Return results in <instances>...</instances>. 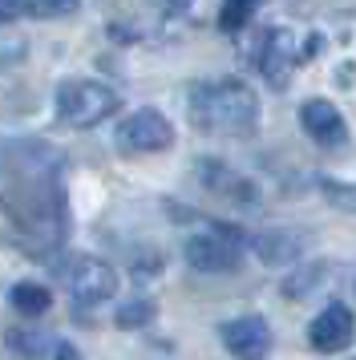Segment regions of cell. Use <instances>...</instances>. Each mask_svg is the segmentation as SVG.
Returning a JSON list of instances; mask_svg holds the SVG:
<instances>
[{
  "label": "cell",
  "mask_w": 356,
  "mask_h": 360,
  "mask_svg": "<svg viewBox=\"0 0 356 360\" xmlns=\"http://www.w3.org/2000/svg\"><path fill=\"white\" fill-rule=\"evenodd\" d=\"M0 211L29 251H49L65 235L61 154L41 138L0 142Z\"/></svg>",
  "instance_id": "obj_1"
},
{
  "label": "cell",
  "mask_w": 356,
  "mask_h": 360,
  "mask_svg": "<svg viewBox=\"0 0 356 360\" xmlns=\"http://www.w3.org/2000/svg\"><path fill=\"white\" fill-rule=\"evenodd\" d=\"M191 122L203 134H223V138H251L259 126V98L251 85L239 77H215V82L191 85Z\"/></svg>",
  "instance_id": "obj_2"
},
{
  "label": "cell",
  "mask_w": 356,
  "mask_h": 360,
  "mask_svg": "<svg viewBox=\"0 0 356 360\" xmlns=\"http://www.w3.org/2000/svg\"><path fill=\"white\" fill-rule=\"evenodd\" d=\"M122 110V98L106 82L94 77H69L57 85V117L73 130H89L97 122H106Z\"/></svg>",
  "instance_id": "obj_3"
},
{
  "label": "cell",
  "mask_w": 356,
  "mask_h": 360,
  "mask_svg": "<svg viewBox=\"0 0 356 360\" xmlns=\"http://www.w3.org/2000/svg\"><path fill=\"white\" fill-rule=\"evenodd\" d=\"M316 49H320L316 37H304L300 29H288V25H272V29L263 33V41H259V49H255V65L267 82L284 89V85L291 82V73L300 65H307V57Z\"/></svg>",
  "instance_id": "obj_4"
},
{
  "label": "cell",
  "mask_w": 356,
  "mask_h": 360,
  "mask_svg": "<svg viewBox=\"0 0 356 360\" xmlns=\"http://www.w3.org/2000/svg\"><path fill=\"white\" fill-rule=\"evenodd\" d=\"M113 146L122 150L126 158H138V154H162V150L174 146V126L162 110H134V114L113 130Z\"/></svg>",
  "instance_id": "obj_5"
},
{
  "label": "cell",
  "mask_w": 356,
  "mask_h": 360,
  "mask_svg": "<svg viewBox=\"0 0 356 360\" xmlns=\"http://www.w3.org/2000/svg\"><path fill=\"white\" fill-rule=\"evenodd\" d=\"M182 255L191 263L194 271H207V276H219V271H235L243 263L239 255V239L235 231H223V227H210V231H198L186 239Z\"/></svg>",
  "instance_id": "obj_6"
},
{
  "label": "cell",
  "mask_w": 356,
  "mask_h": 360,
  "mask_svg": "<svg viewBox=\"0 0 356 360\" xmlns=\"http://www.w3.org/2000/svg\"><path fill=\"white\" fill-rule=\"evenodd\" d=\"M356 340V320H352V308L348 304H324L316 311V320L307 324V344H312V352H324V356H332V352H344L348 344Z\"/></svg>",
  "instance_id": "obj_7"
},
{
  "label": "cell",
  "mask_w": 356,
  "mask_h": 360,
  "mask_svg": "<svg viewBox=\"0 0 356 360\" xmlns=\"http://www.w3.org/2000/svg\"><path fill=\"white\" fill-rule=\"evenodd\" d=\"M219 336H223L227 352L235 360H267V352H272V324L263 316H255V311L227 320L219 328Z\"/></svg>",
  "instance_id": "obj_8"
},
{
  "label": "cell",
  "mask_w": 356,
  "mask_h": 360,
  "mask_svg": "<svg viewBox=\"0 0 356 360\" xmlns=\"http://www.w3.org/2000/svg\"><path fill=\"white\" fill-rule=\"evenodd\" d=\"M117 292V271L106 259H77V267L69 271V295L77 308H97L113 300Z\"/></svg>",
  "instance_id": "obj_9"
},
{
  "label": "cell",
  "mask_w": 356,
  "mask_h": 360,
  "mask_svg": "<svg viewBox=\"0 0 356 360\" xmlns=\"http://www.w3.org/2000/svg\"><path fill=\"white\" fill-rule=\"evenodd\" d=\"M300 126H304V134L324 150H336V146L348 142V122H344V114L324 98H312V101L300 105Z\"/></svg>",
  "instance_id": "obj_10"
},
{
  "label": "cell",
  "mask_w": 356,
  "mask_h": 360,
  "mask_svg": "<svg viewBox=\"0 0 356 360\" xmlns=\"http://www.w3.org/2000/svg\"><path fill=\"white\" fill-rule=\"evenodd\" d=\"M198 182L207 186L210 195L231 198V202H243V207H255L259 202V186L247 174H239L235 166L219 162V158H203L198 162Z\"/></svg>",
  "instance_id": "obj_11"
},
{
  "label": "cell",
  "mask_w": 356,
  "mask_h": 360,
  "mask_svg": "<svg viewBox=\"0 0 356 360\" xmlns=\"http://www.w3.org/2000/svg\"><path fill=\"white\" fill-rule=\"evenodd\" d=\"M251 247H255V255H259L263 263L279 267V263L304 259L307 235H300V231H288V227H272V231H259L255 239H251Z\"/></svg>",
  "instance_id": "obj_12"
},
{
  "label": "cell",
  "mask_w": 356,
  "mask_h": 360,
  "mask_svg": "<svg viewBox=\"0 0 356 360\" xmlns=\"http://www.w3.org/2000/svg\"><path fill=\"white\" fill-rule=\"evenodd\" d=\"M8 304H13L16 316H25V320H37V316H45V311L53 308V292H49L45 283L20 279V283H13V292H8Z\"/></svg>",
  "instance_id": "obj_13"
},
{
  "label": "cell",
  "mask_w": 356,
  "mask_h": 360,
  "mask_svg": "<svg viewBox=\"0 0 356 360\" xmlns=\"http://www.w3.org/2000/svg\"><path fill=\"white\" fill-rule=\"evenodd\" d=\"M259 4H263V0H223V8H219V29H223V33H239V29H247Z\"/></svg>",
  "instance_id": "obj_14"
},
{
  "label": "cell",
  "mask_w": 356,
  "mask_h": 360,
  "mask_svg": "<svg viewBox=\"0 0 356 360\" xmlns=\"http://www.w3.org/2000/svg\"><path fill=\"white\" fill-rule=\"evenodd\" d=\"M154 300H129V304H122V308L113 311V324L122 328V332H129V328H146L150 320H154Z\"/></svg>",
  "instance_id": "obj_15"
},
{
  "label": "cell",
  "mask_w": 356,
  "mask_h": 360,
  "mask_svg": "<svg viewBox=\"0 0 356 360\" xmlns=\"http://www.w3.org/2000/svg\"><path fill=\"white\" fill-rule=\"evenodd\" d=\"M320 191H324V198H328L332 207L356 214V182H332V179H324Z\"/></svg>",
  "instance_id": "obj_16"
},
{
  "label": "cell",
  "mask_w": 356,
  "mask_h": 360,
  "mask_svg": "<svg viewBox=\"0 0 356 360\" xmlns=\"http://www.w3.org/2000/svg\"><path fill=\"white\" fill-rule=\"evenodd\" d=\"M320 276H324L320 263H312L307 271H295V276H288V283H284V295H288V300H300V295L312 292V283H316Z\"/></svg>",
  "instance_id": "obj_17"
},
{
  "label": "cell",
  "mask_w": 356,
  "mask_h": 360,
  "mask_svg": "<svg viewBox=\"0 0 356 360\" xmlns=\"http://www.w3.org/2000/svg\"><path fill=\"white\" fill-rule=\"evenodd\" d=\"M25 53H29V45H25L20 37H0V73L16 69L25 61Z\"/></svg>",
  "instance_id": "obj_18"
},
{
  "label": "cell",
  "mask_w": 356,
  "mask_h": 360,
  "mask_svg": "<svg viewBox=\"0 0 356 360\" xmlns=\"http://www.w3.org/2000/svg\"><path fill=\"white\" fill-rule=\"evenodd\" d=\"M73 8H77V0H25V13H32V17H65Z\"/></svg>",
  "instance_id": "obj_19"
},
{
  "label": "cell",
  "mask_w": 356,
  "mask_h": 360,
  "mask_svg": "<svg viewBox=\"0 0 356 360\" xmlns=\"http://www.w3.org/2000/svg\"><path fill=\"white\" fill-rule=\"evenodd\" d=\"M25 13V0H0V25H8Z\"/></svg>",
  "instance_id": "obj_20"
},
{
  "label": "cell",
  "mask_w": 356,
  "mask_h": 360,
  "mask_svg": "<svg viewBox=\"0 0 356 360\" xmlns=\"http://www.w3.org/2000/svg\"><path fill=\"white\" fill-rule=\"evenodd\" d=\"M53 360H81V352L73 344H57V348H53Z\"/></svg>",
  "instance_id": "obj_21"
},
{
  "label": "cell",
  "mask_w": 356,
  "mask_h": 360,
  "mask_svg": "<svg viewBox=\"0 0 356 360\" xmlns=\"http://www.w3.org/2000/svg\"><path fill=\"white\" fill-rule=\"evenodd\" d=\"M166 4H174V8H182V4H186V0H166Z\"/></svg>",
  "instance_id": "obj_22"
},
{
  "label": "cell",
  "mask_w": 356,
  "mask_h": 360,
  "mask_svg": "<svg viewBox=\"0 0 356 360\" xmlns=\"http://www.w3.org/2000/svg\"><path fill=\"white\" fill-rule=\"evenodd\" d=\"M352 360H356V356H352Z\"/></svg>",
  "instance_id": "obj_23"
}]
</instances>
